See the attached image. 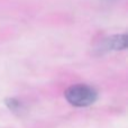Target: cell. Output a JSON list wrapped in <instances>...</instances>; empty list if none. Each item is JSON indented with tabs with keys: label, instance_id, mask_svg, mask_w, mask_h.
Returning <instances> with one entry per match:
<instances>
[{
	"label": "cell",
	"instance_id": "obj_3",
	"mask_svg": "<svg viewBox=\"0 0 128 128\" xmlns=\"http://www.w3.org/2000/svg\"><path fill=\"white\" fill-rule=\"evenodd\" d=\"M4 104H6L7 108L12 112H20L22 110V104L16 98H7L4 100Z\"/></svg>",
	"mask_w": 128,
	"mask_h": 128
},
{
	"label": "cell",
	"instance_id": "obj_2",
	"mask_svg": "<svg viewBox=\"0 0 128 128\" xmlns=\"http://www.w3.org/2000/svg\"><path fill=\"white\" fill-rule=\"evenodd\" d=\"M104 51H122L126 48L127 45V36L126 34L122 35H115L109 37L102 43Z\"/></svg>",
	"mask_w": 128,
	"mask_h": 128
},
{
	"label": "cell",
	"instance_id": "obj_1",
	"mask_svg": "<svg viewBox=\"0 0 128 128\" xmlns=\"http://www.w3.org/2000/svg\"><path fill=\"white\" fill-rule=\"evenodd\" d=\"M65 99L74 107H88L94 104L98 93L94 88L88 84H74L65 91Z\"/></svg>",
	"mask_w": 128,
	"mask_h": 128
}]
</instances>
